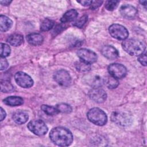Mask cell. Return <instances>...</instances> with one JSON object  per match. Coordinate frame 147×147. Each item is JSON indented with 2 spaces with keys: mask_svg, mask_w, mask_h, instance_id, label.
I'll return each instance as SVG.
<instances>
[{
  "mask_svg": "<svg viewBox=\"0 0 147 147\" xmlns=\"http://www.w3.org/2000/svg\"><path fill=\"white\" fill-rule=\"evenodd\" d=\"M51 140L56 145L60 146L70 145L73 141V136L71 132L64 127L53 128L49 133Z\"/></svg>",
  "mask_w": 147,
  "mask_h": 147,
  "instance_id": "obj_1",
  "label": "cell"
},
{
  "mask_svg": "<svg viewBox=\"0 0 147 147\" xmlns=\"http://www.w3.org/2000/svg\"><path fill=\"white\" fill-rule=\"evenodd\" d=\"M123 49L131 56H139L145 51V46L140 40L136 38H129L123 40L122 43Z\"/></svg>",
  "mask_w": 147,
  "mask_h": 147,
  "instance_id": "obj_2",
  "label": "cell"
},
{
  "mask_svg": "<svg viewBox=\"0 0 147 147\" xmlns=\"http://www.w3.org/2000/svg\"><path fill=\"white\" fill-rule=\"evenodd\" d=\"M87 117L91 122L98 126L105 125L107 121L106 113L98 107L90 109L87 113Z\"/></svg>",
  "mask_w": 147,
  "mask_h": 147,
  "instance_id": "obj_3",
  "label": "cell"
},
{
  "mask_svg": "<svg viewBox=\"0 0 147 147\" xmlns=\"http://www.w3.org/2000/svg\"><path fill=\"white\" fill-rule=\"evenodd\" d=\"M110 34L114 38L119 40H125L129 36L127 29L122 25L114 24L110 26L109 28Z\"/></svg>",
  "mask_w": 147,
  "mask_h": 147,
  "instance_id": "obj_4",
  "label": "cell"
},
{
  "mask_svg": "<svg viewBox=\"0 0 147 147\" xmlns=\"http://www.w3.org/2000/svg\"><path fill=\"white\" fill-rule=\"evenodd\" d=\"M111 121L115 124L121 126H128L131 123V116L122 111H114L111 115Z\"/></svg>",
  "mask_w": 147,
  "mask_h": 147,
  "instance_id": "obj_5",
  "label": "cell"
},
{
  "mask_svg": "<svg viewBox=\"0 0 147 147\" xmlns=\"http://www.w3.org/2000/svg\"><path fill=\"white\" fill-rule=\"evenodd\" d=\"M29 130L37 136L45 135L48 131V127L46 124L40 119H33L30 121L28 125Z\"/></svg>",
  "mask_w": 147,
  "mask_h": 147,
  "instance_id": "obj_6",
  "label": "cell"
},
{
  "mask_svg": "<svg viewBox=\"0 0 147 147\" xmlns=\"http://www.w3.org/2000/svg\"><path fill=\"white\" fill-rule=\"evenodd\" d=\"M55 81L62 87H68L71 83V77L68 71L65 69H59L53 75Z\"/></svg>",
  "mask_w": 147,
  "mask_h": 147,
  "instance_id": "obj_7",
  "label": "cell"
},
{
  "mask_svg": "<svg viewBox=\"0 0 147 147\" xmlns=\"http://www.w3.org/2000/svg\"><path fill=\"white\" fill-rule=\"evenodd\" d=\"M107 69L110 75L117 79L124 78L127 74L126 67L123 65L119 63L110 64Z\"/></svg>",
  "mask_w": 147,
  "mask_h": 147,
  "instance_id": "obj_8",
  "label": "cell"
},
{
  "mask_svg": "<svg viewBox=\"0 0 147 147\" xmlns=\"http://www.w3.org/2000/svg\"><path fill=\"white\" fill-rule=\"evenodd\" d=\"M14 79L17 84L22 88H30L33 84V80L27 74L19 71L16 73Z\"/></svg>",
  "mask_w": 147,
  "mask_h": 147,
  "instance_id": "obj_9",
  "label": "cell"
},
{
  "mask_svg": "<svg viewBox=\"0 0 147 147\" xmlns=\"http://www.w3.org/2000/svg\"><path fill=\"white\" fill-rule=\"evenodd\" d=\"M78 56L79 57L81 61L91 64L96 61L97 55L91 50L82 48L80 49L77 52Z\"/></svg>",
  "mask_w": 147,
  "mask_h": 147,
  "instance_id": "obj_10",
  "label": "cell"
},
{
  "mask_svg": "<svg viewBox=\"0 0 147 147\" xmlns=\"http://www.w3.org/2000/svg\"><path fill=\"white\" fill-rule=\"evenodd\" d=\"M90 98L95 102L101 103L104 102L107 98V94L100 87L92 88L88 92Z\"/></svg>",
  "mask_w": 147,
  "mask_h": 147,
  "instance_id": "obj_11",
  "label": "cell"
},
{
  "mask_svg": "<svg viewBox=\"0 0 147 147\" xmlns=\"http://www.w3.org/2000/svg\"><path fill=\"white\" fill-rule=\"evenodd\" d=\"M119 11L122 16L126 19H133L137 14V9L134 6L128 4L122 5L120 7Z\"/></svg>",
  "mask_w": 147,
  "mask_h": 147,
  "instance_id": "obj_12",
  "label": "cell"
},
{
  "mask_svg": "<svg viewBox=\"0 0 147 147\" xmlns=\"http://www.w3.org/2000/svg\"><path fill=\"white\" fill-rule=\"evenodd\" d=\"M101 53L109 60H114L119 56L118 51L111 45H105L101 49Z\"/></svg>",
  "mask_w": 147,
  "mask_h": 147,
  "instance_id": "obj_13",
  "label": "cell"
},
{
  "mask_svg": "<svg viewBox=\"0 0 147 147\" xmlns=\"http://www.w3.org/2000/svg\"><path fill=\"white\" fill-rule=\"evenodd\" d=\"M12 118L16 123L21 125L27 122L29 118V115L26 111L18 110L13 113Z\"/></svg>",
  "mask_w": 147,
  "mask_h": 147,
  "instance_id": "obj_14",
  "label": "cell"
},
{
  "mask_svg": "<svg viewBox=\"0 0 147 147\" xmlns=\"http://www.w3.org/2000/svg\"><path fill=\"white\" fill-rule=\"evenodd\" d=\"M86 83L92 88L100 87L104 83V79L98 75H92L87 76Z\"/></svg>",
  "mask_w": 147,
  "mask_h": 147,
  "instance_id": "obj_15",
  "label": "cell"
},
{
  "mask_svg": "<svg viewBox=\"0 0 147 147\" xmlns=\"http://www.w3.org/2000/svg\"><path fill=\"white\" fill-rule=\"evenodd\" d=\"M26 40L28 42L34 46L41 45L43 42V37L39 33H32L26 36Z\"/></svg>",
  "mask_w": 147,
  "mask_h": 147,
  "instance_id": "obj_16",
  "label": "cell"
},
{
  "mask_svg": "<svg viewBox=\"0 0 147 147\" xmlns=\"http://www.w3.org/2000/svg\"><path fill=\"white\" fill-rule=\"evenodd\" d=\"M3 103L10 106H18L23 104V99L18 96H10L3 100Z\"/></svg>",
  "mask_w": 147,
  "mask_h": 147,
  "instance_id": "obj_17",
  "label": "cell"
},
{
  "mask_svg": "<svg viewBox=\"0 0 147 147\" xmlns=\"http://www.w3.org/2000/svg\"><path fill=\"white\" fill-rule=\"evenodd\" d=\"M24 41L23 36L18 33H14L11 34L7 38V42L11 45L14 47H18L22 44Z\"/></svg>",
  "mask_w": 147,
  "mask_h": 147,
  "instance_id": "obj_18",
  "label": "cell"
},
{
  "mask_svg": "<svg viewBox=\"0 0 147 147\" xmlns=\"http://www.w3.org/2000/svg\"><path fill=\"white\" fill-rule=\"evenodd\" d=\"M13 25V21L7 16L1 15L0 16V29L1 32L9 30Z\"/></svg>",
  "mask_w": 147,
  "mask_h": 147,
  "instance_id": "obj_19",
  "label": "cell"
},
{
  "mask_svg": "<svg viewBox=\"0 0 147 147\" xmlns=\"http://www.w3.org/2000/svg\"><path fill=\"white\" fill-rule=\"evenodd\" d=\"M78 16L77 11L75 9H70L66 11L60 19L62 22L65 23L74 21L75 20Z\"/></svg>",
  "mask_w": 147,
  "mask_h": 147,
  "instance_id": "obj_20",
  "label": "cell"
},
{
  "mask_svg": "<svg viewBox=\"0 0 147 147\" xmlns=\"http://www.w3.org/2000/svg\"><path fill=\"white\" fill-rule=\"evenodd\" d=\"M41 109L48 115H54L59 113V110L56 107L49 106L47 105H41Z\"/></svg>",
  "mask_w": 147,
  "mask_h": 147,
  "instance_id": "obj_21",
  "label": "cell"
},
{
  "mask_svg": "<svg viewBox=\"0 0 147 147\" xmlns=\"http://www.w3.org/2000/svg\"><path fill=\"white\" fill-rule=\"evenodd\" d=\"M104 83L106 84V86L109 88H115L118 86V81L117 79L111 76H107L105 79H104Z\"/></svg>",
  "mask_w": 147,
  "mask_h": 147,
  "instance_id": "obj_22",
  "label": "cell"
},
{
  "mask_svg": "<svg viewBox=\"0 0 147 147\" xmlns=\"http://www.w3.org/2000/svg\"><path fill=\"white\" fill-rule=\"evenodd\" d=\"M53 25H54L53 21L48 18H45L41 22V24L40 26V30L43 32L48 31L53 28Z\"/></svg>",
  "mask_w": 147,
  "mask_h": 147,
  "instance_id": "obj_23",
  "label": "cell"
},
{
  "mask_svg": "<svg viewBox=\"0 0 147 147\" xmlns=\"http://www.w3.org/2000/svg\"><path fill=\"white\" fill-rule=\"evenodd\" d=\"M75 68L77 71L82 72H86L90 70L91 66L90 64L84 63L82 61L76 62L75 63Z\"/></svg>",
  "mask_w": 147,
  "mask_h": 147,
  "instance_id": "obj_24",
  "label": "cell"
},
{
  "mask_svg": "<svg viewBox=\"0 0 147 147\" xmlns=\"http://www.w3.org/2000/svg\"><path fill=\"white\" fill-rule=\"evenodd\" d=\"M13 90V86L10 82L7 80L1 81V91L3 92H9Z\"/></svg>",
  "mask_w": 147,
  "mask_h": 147,
  "instance_id": "obj_25",
  "label": "cell"
},
{
  "mask_svg": "<svg viewBox=\"0 0 147 147\" xmlns=\"http://www.w3.org/2000/svg\"><path fill=\"white\" fill-rule=\"evenodd\" d=\"M56 107L59 110V113L61 112L62 113H69L72 111V107L70 105L66 103H59L56 105Z\"/></svg>",
  "mask_w": 147,
  "mask_h": 147,
  "instance_id": "obj_26",
  "label": "cell"
},
{
  "mask_svg": "<svg viewBox=\"0 0 147 147\" xmlns=\"http://www.w3.org/2000/svg\"><path fill=\"white\" fill-rule=\"evenodd\" d=\"M10 47L5 43H1V57H6L10 53Z\"/></svg>",
  "mask_w": 147,
  "mask_h": 147,
  "instance_id": "obj_27",
  "label": "cell"
},
{
  "mask_svg": "<svg viewBox=\"0 0 147 147\" xmlns=\"http://www.w3.org/2000/svg\"><path fill=\"white\" fill-rule=\"evenodd\" d=\"M119 3V1L116 0L107 1L105 3V7L109 11H113L117 8Z\"/></svg>",
  "mask_w": 147,
  "mask_h": 147,
  "instance_id": "obj_28",
  "label": "cell"
},
{
  "mask_svg": "<svg viewBox=\"0 0 147 147\" xmlns=\"http://www.w3.org/2000/svg\"><path fill=\"white\" fill-rule=\"evenodd\" d=\"M87 21V16L86 15H84L82 16L80 18H79L78 20L75 21V22L73 24V25L76 27L78 28H82L85 23Z\"/></svg>",
  "mask_w": 147,
  "mask_h": 147,
  "instance_id": "obj_29",
  "label": "cell"
},
{
  "mask_svg": "<svg viewBox=\"0 0 147 147\" xmlns=\"http://www.w3.org/2000/svg\"><path fill=\"white\" fill-rule=\"evenodd\" d=\"M138 61L144 66L146 65V51H145L142 53L138 57Z\"/></svg>",
  "mask_w": 147,
  "mask_h": 147,
  "instance_id": "obj_30",
  "label": "cell"
},
{
  "mask_svg": "<svg viewBox=\"0 0 147 147\" xmlns=\"http://www.w3.org/2000/svg\"><path fill=\"white\" fill-rule=\"evenodd\" d=\"M0 65H1V70H4L6 69L8 67V62L5 59V57H1L0 59Z\"/></svg>",
  "mask_w": 147,
  "mask_h": 147,
  "instance_id": "obj_31",
  "label": "cell"
},
{
  "mask_svg": "<svg viewBox=\"0 0 147 147\" xmlns=\"http://www.w3.org/2000/svg\"><path fill=\"white\" fill-rule=\"evenodd\" d=\"M103 3L102 1H92L91 5H90V8L91 9H96V8L99 7Z\"/></svg>",
  "mask_w": 147,
  "mask_h": 147,
  "instance_id": "obj_32",
  "label": "cell"
},
{
  "mask_svg": "<svg viewBox=\"0 0 147 147\" xmlns=\"http://www.w3.org/2000/svg\"><path fill=\"white\" fill-rule=\"evenodd\" d=\"M92 1H88V0H83V1H78L77 2L79 3H80L82 6H90L91 3Z\"/></svg>",
  "mask_w": 147,
  "mask_h": 147,
  "instance_id": "obj_33",
  "label": "cell"
},
{
  "mask_svg": "<svg viewBox=\"0 0 147 147\" xmlns=\"http://www.w3.org/2000/svg\"><path fill=\"white\" fill-rule=\"evenodd\" d=\"M6 113L2 107H1V121H3L6 117Z\"/></svg>",
  "mask_w": 147,
  "mask_h": 147,
  "instance_id": "obj_34",
  "label": "cell"
},
{
  "mask_svg": "<svg viewBox=\"0 0 147 147\" xmlns=\"http://www.w3.org/2000/svg\"><path fill=\"white\" fill-rule=\"evenodd\" d=\"M11 2V1H7V0H5V1H0V3H1L2 5H5V6L9 5Z\"/></svg>",
  "mask_w": 147,
  "mask_h": 147,
  "instance_id": "obj_35",
  "label": "cell"
},
{
  "mask_svg": "<svg viewBox=\"0 0 147 147\" xmlns=\"http://www.w3.org/2000/svg\"><path fill=\"white\" fill-rule=\"evenodd\" d=\"M140 2L142 4V5H144V6H146V1H140Z\"/></svg>",
  "mask_w": 147,
  "mask_h": 147,
  "instance_id": "obj_36",
  "label": "cell"
}]
</instances>
